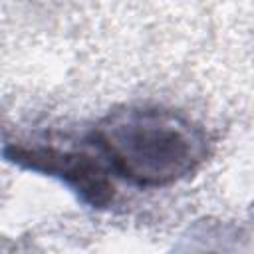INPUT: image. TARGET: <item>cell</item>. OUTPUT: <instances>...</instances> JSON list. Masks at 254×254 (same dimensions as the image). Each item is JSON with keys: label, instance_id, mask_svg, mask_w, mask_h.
<instances>
[{"label": "cell", "instance_id": "cell-2", "mask_svg": "<svg viewBox=\"0 0 254 254\" xmlns=\"http://www.w3.org/2000/svg\"><path fill=\"white\" fill-rule=\"evenodd\" d=\"M4 157L34 173L60 179L67 185L87 206L105 208L111 204L115 187L111 173L103 159L93 151L85 149H64L56 143H8L4 147Z\"/></svg>", "mask_w": 254, "mask_h": 254}, {"label": "cell", "instance_id": "cell-1", "mask_svg": "<svg viewBox=\"0 0 254 254\" xmlns=\"http://www.w3.org/2000/svg\"><path fill=\"white\" fill-rule=\"evenodd\" d=\"M113 177L139 189L187 179L208 155L206 131L189 115L161 105H123L85 135Z\"/></svg>", "mask_w": 254, "mask_h": 254}]
</instances>
